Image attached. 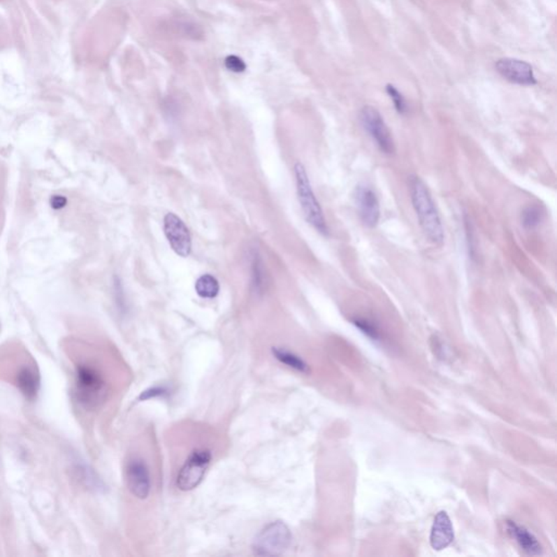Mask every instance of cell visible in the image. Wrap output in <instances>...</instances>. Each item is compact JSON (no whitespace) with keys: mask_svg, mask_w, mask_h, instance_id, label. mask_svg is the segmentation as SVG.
I'll use <instances>...</instances> for the list:
<instances>
[{"mask_svg":"<svg viewBox=\"0 0 557 557\" xmlns=\"http://www.w3.org/2000/svg\"><path fill=\"white\" fill-rule=\"evenodd\" d=\"M410 194L412 208L415 210L420 228L428 241L435 246L443 245L444 228L442 224L441 217L429 189L419 177H410Z\"/></svg>","mask_w":557,"mask_h":557,"instance_id":"1","label":"cell"},{"mask_svg":"<svg viewBox=\"0 0 557 557\" xmlns=\"http://www.w3.org/2000/svg\"><path fill=\"white\" fill-rule=\"evenodd\" d=\"M75 393L78 400L89 410L99 407L108 396V386L95 367L82 363L76 367Z\"/></svg>","mask_w":557,"mask_h":557,"instance_id":"2","label":"cell"},{"mask_svg":"<svg viewBox=\"0 0 557 557\" xmlns=\"http://www.w3.org/2000/svg\"><path fill=\"white\" fill-rule=\"evenodd\" d=\"M295 179H296L297 195L300 201L301 207L304 212L305 218L310 226H314L317 231L322 236H328L329 228L324 218V211L320 206L319 201L317 199L310 178L307 175L306 169L301 162H297L294 167Z\"/></svg>","mask_w":557,"mask_h":557,"instance_id":"3","label":"cell"},{"mask_svg":"<svg viewBox=\"0 0 557 557\" xmlns=\"http://www.w3.org/2000/svg\"><path fill=\"white\" fill-rule=\"evenodd\" d=\"M292 533L283 521H275L266 526L256 535L253 551L258 556H279L290 547Z\"/></svg>","mask_w":557,"mask_h":557,"instance_id":"4","label":"cell"},{"mask_svg":"<svg viewBox=\"0 0 557 557\" xmlns=\"http://www.w3.org/2000/svg\"><path fill=\"white\" fill-rule=\"evenodd\" d=\"M359 118L361 126L372 138L373 142L376 143L377 147L386 155H392L396 152V144L392 133L381 113L372 106H365L361 108Z\"/></svg>","mask_w":557,"mask_h":557,"instance_id":"5","label":"cell"},{"mask_svg":"<svg viewBox=\"0 0 557 557\" xmlns=\"http://www.w3.org/2000/svg\"><path fill=\"white\" fill-rule=\"evenodd\" d=\"M212 455L206 449H196L191 453L187 462L180 469L177 486L181 491H191L201 484L210 465Z\"/></svg>","mask_w":557,"mask_h":557,"instance_id":"6","label":"cell"},{"mask_svg":"<svg viewBox=\"0 0 557 557\" xmlns=\"http://www.w3.org/2000/svg\"><path fill=\"white\" fill-rule=\"evenodd\" d=\"M164 232L172 249L181 257H187L191 251V238L185 222L173 212L164 219Z\"/></svg>","mask_w":557,"mask_h":557,"instance_id":"7","label":"cell"},{"mask_svg":"<svg viewBox=\"0 0 557 557\" xmlns=\"http://www.w3.org/2000/svg\"><path fill=\"white\" fill-rule=\"evenodd\" d=\"M495 70L506 81L521 86L537 83L530 64L516 58H501L495 62Z\"/></svg>","mask_w":557,"mask_h":557,"instance_id":"8","label":"cell"},{"mask_svg":"<svg viewBox=\"0 0 557 557\" xmlns=\"http://www.w3.org/2000/svg\"><path fill=\"white\" fill-rule=\"evenodd\" d=\"M355 201L359 218L363 226L372 229L379 224L381 217L380 201L372 187L361 185L355 189Z\"/></svg>","mask_w":557,"mask_h":557,"instance_id":"9","label":"cell"},{"mask_svg":"<svg viewBox=\"0 0 557 557\" xmlns=\"http://www.w3.org/2000/svg\"><path fill=\"white\" fill-rule=\"evenodd\" d=\"M126 482L129 491L140 498L145 500L148 498L152 489V479H150V469L144 461L134 458L126 465Z\"/></svg>","mask_w":557,"mask_h":557,"instance_id":"10","label":"cell"},{"mask_svg":"<svg viewBox=\"0 0 557 557\" xmlns=\"http://www.w3.org/2000/svg\"><path fill=\"white\" fill-rule=\"evenodd\" d=\"M453 541H454V529L452 521L445 512H440L435 516L432 525L431 535H430L431 547L437 551L444 550Z\"/></svg>","mask_w":557,"mask_h":557,"instance_id":"11","label":"cell"},{"mask_svg":"<svg viewBox=\"0 0 557 557\" xmlns=\"http://www.w3.org/2000/svg\"><path fill=\"white\" fill-rule=\"evenodd\" d=\"M17 384L27 400H34L40 390V375L33 367L25 366L17 371Z\"/></svg>","mask_w":557,"mask_h":557,"instance_id":"12","label":"cell"},{"mask_svg":"<svg viewBox=\"0 0 557 557\" xmlns=\"http://www.w3.org/2000/svg\"><path fill=\"white\" fill-rule=\"evenodd\" d=\"M507 530L526 553L529 555L541 554L542 550H541L540 543L537 542L535 535L529 533L527 529L516 525L513 521H508Z\"/></svg>","mask_w":557,"mask_h":557,"instance_id":"13","label":"cell"},{"mask_svg":"<svg viewBox=\"0 0 557 557\" xmlns=\"http://www.w3.org/2000/svg\"><path fill=\"white\" fill-rule=\"evenodd\" d=\"M74 472H75L76 477L79 478L80 482L86 488L91 489V490L96 492H101L105 490V484L101 482L99 475L96 474L94 472V469H92L89 465L84 464V463H76L74 465Z\"/></svg>","mask_w":557,"mask_h":557,"instance_id":"14","label":"cell"},{"mask_svg":"<svg viewBox=\"0 0 557 557\" xmlns=\"http://www.w3.org/2000/svg\"><path fill=\"white\" fill-rule=\"evenodd\" d=\"M273 354L277 361H280L281 363H284L293 370L303 373H307L310 371L308 365L292 352L287 351L285 349H280V347H273Z\"/></svg>","mask_w":557,"mask_h":557,"instance_id":"15","label":"cell"},{"mask_svg":"<svg viewBox=\"0 0 557 557\" xmlns=\"http://www.w3.org/2000/svg\"><path fill=\"white\" fill-rule=\"evenodd\" d=\"M220 290L218 280L214 275H203L195 283V291L203 298H215Z\"/></svg>","mask_w":557,"mask_h":557,"instance_id":"16","label":"cell"},{"mask_svg":"<svg viewBox=\"0 0 557 557\" xmlns=\"http://www.w3.org/2000/svg\"><path fill=\"white\" fill-rule=\"evenodd\" d=\"M544 216V211L539 205H530L525 208L521 215V221L525 228L533 229L539 226Z\"/></svg>","mask_w":557,"mask_h":557,"instance_id":"17","label":"cell"},{"mask_svg":"<svg viewBox=\"0 0 557 557\" xmlns=\"http://www.w3.org/2000/svg\"><path fill=\"white\" fill-rule=\"evenodd\" d=\"M386 91L388 95L390 96V99H392L393 105H394L396 110L398 111L400 115H405V113H407L408 107L405 97L403 96V94L396 89V86L392 85V84H388V85H386Z\"/></svg>","mask_w":557,"mask_h":557,"instance_id":"18","label":"cell"},{"mask_svg":"<svg viewBox=\"0 0 557 557\" xmlns=\"http://www.w3.org/2000/svg\"><path fill=\"white\" fill-rule=\"evenodd\" d=\"M253 285L255 287L256 291L258 293L261 292L265 287L266 275L263 271V263H261V258L257 255L254 256L253 261Z\"/></svg>","mask_w":557,"mask_h":557,"instance_id":"19","label":"cell"},{"mask_svg":"<svg viewBox=\"0 0 557 557\" xmlns=\"http://www.w3.org/2000/svg\"><path fill=\"white\" fill-rule=\"evenodd\" d=\"M224 66L229 71L234 72V73H243L247 69V64H245L241 57L236 56V55H229L224 59Z\"/></svg>","mask_w":557,"mask_h":557,"instance_id":"20","label":"cell"},{"mask_svg":"<svg viewBox=\"0 0 557 557\" xmlns=\"http://www.w3.org/2000/svg\"><path fill=\"white\" fill-rule=\"evenodd\" d=\"M168 390L164 386H155V388H150L148 390L144 391L140 396V400H150V398H158V396H165L167 394Z\"/></svg>","mask_w":557,"mask_h":557,"instance_id":"21","label":"cell"},{"mask_svg":"<svg viewBox=\"0 0 557 557\" xmlns=\"http://www.w3.org/2000/svg\"><path fill=\"white\" fill-rule=\"evenodd\" d=\"M355 326H359L361 331L365 332L369 337L377 338V331L373 328L372 324H369L366 320H355Z\"/></svg>","mask_w":557,"mask_h":557,"instance_id":"22","label":"cell"},{"mask_svg":"<svg viewBox=\"0 0 557 557\" xmlns=\"http://www.w3.org/2000/svg\"><path fill=\"white\" fill-rule=\"evenodd\" d=\"M66 198L64 196H62V195H55V196L52 197V201H50V205H52V208L58 209L64 208V206L66 205Z\"/></svg>","mask_w":557,"mask_h":557,"instance_id":"23","label":"cell"}]
</instances>
